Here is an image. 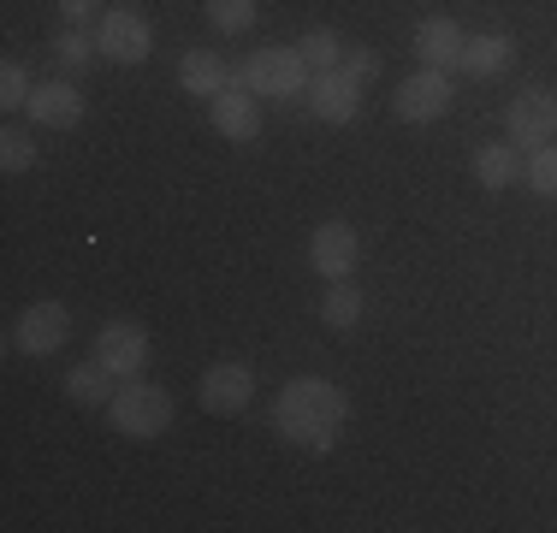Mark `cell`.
I'll return each instance as SVG.
<instances>
[{
    "label": "cell",
    "instance_id": "1",
    "mask_svg": "<svg viewBox=\"0 0 557 533\" xmlns=\"http://www.w3.org/2000/svg\"><path fill=\"white\" fill-rule=\"evenodd\" d=\"M344 421H350V404L333 380H290L273 404V426L302 450H333Z\"/></svg>",
    "mask_w": 557,
    "mask_h": 533
},
{
    "label": "cell",
    "instance_id": "2",
    "mask_svg": "<svg viewBox=\"0 0 557 533\" xmlns=\"http://www.w3.org/2000/svg\"><path fill=\"white\" fill-rule=\"evenodd\" d=\"M108 416H113L119 433H131V438H154V433H166V426H172V416H178V404H172V392H166V385L131 380V385H119V392H113Z\"/></svg>",
    "mask_w": 557,
    "mask_h": 533
},
{
    "label": "cell",
    "instance_id": "3",
    "mask_svg": "<svg viewBox=\"0 0 557 533\" xmlns=\"http://www.w3.org/2000/svg\"><path fill=\"white\" fill-rule=\"evenodd\" d=\"M244 84H249V96H273V101L302 96V84H309V60H302L297 48H256L244 60Z\"/></svg>",
    "mask_w": 557,
    "mask_h": 533
},
{
    "label": "cell",
    "instance_id": "4",
    "mask_svg": "<svg viewBox=\"0 0 557 533\" xmlns=\"http://www.w3.org/2000/svg\"><path fill=\"white\" fill-rule=\"evenodd\" d=\"M445 107H450V72H433V65H421L416 77H404L397 96H392V113L404 119V125H428Z\"/></svg>",
    "mask_w": 557,
    "mask_h": 533
},
{
    "label": "cell",
    "instance_id": "5",
    "mask_svg": "<svg viewBox=\"0 0 557 533\" xmlns=\"http://www.w3.org/2000/svg\"><path fill=\"white\" fill-rule=\"evenodd\" d=\"M101 53L108 60H119V65H143L154 53V30H149V18L143 12H131V7H113L108 18H101Z\"/></svg>",
    "mask_w": 557,
    "mask_h": 533
},
{
    "label": "cell",
    "instance_id": "6",
    "mask_svg": "<svg viewBox=\"0 0 557 533\" xmlns=\"http://www.w3.org/2000/svg\"><path fill=\"white\" fill-rule=\"evenodd\" d=\"M96 362H108L119 380H137L143 362H149V332L137 320H108L96 332Z\"/></svg>",
    "mask_w": 557,
    "mask_h": 533
},
{
    "label": "cell",
    "instance_id": "7",
    "mask_svg": "<svg viewBox=\"0 0 557 533\" xmlns=\"http://www.w3.org/2000/svg\"><path fill=\"white\" fill-rule=\"evenodd\" d=\"M510 142H522V149L557 142V96L552 89H522L510 101Z\"/></svg>",
    "mask_w": 557,
    "mask_h": 533
},
{
    "label": "cell",
    "instance_id": "8",
    "mask_svg": "<svg viewBox=\"0 0 557 533\" xmlns=\"http://www.w3.org/2000/svg\"><path fill=\"white\" fill-rule=\"evenodd\" d=\"M65 332H72V309H65V302H30V309L18 314V326H12V344H18L24 356H48L65 344Z\"/></svg>",
    "mask_w": 557,
    "mask_h": 533
},
{
    "label": "cell",
    "instance_id": "9",
    "mask_svg": "<svg viewBox=\"0 0 557 533\" xmlns=\"http://www.w3.org/2000/svg\"><path fill=\"white\" fill-rule=\"evenodd\" d=\"M309 261H314L321 278H350L356 261H362V237H356V225L326 220L321 232H314V244H309Z\"/></svg>",
    "mask_w": 557,
    "mask_h": 533
},
{
    "label": "cell",
    "instance_id": "10",
    "mask_svg": "<svg viewBox=\"0 0 557 533\" xmlns=\"http://www.w3.org/2000/svg\"><path fill=\"white\" fill-rule=\"evenodd\" d=\"M249 397H256V373L244 362H214L202 373V409L208 416H237Z\"/></svg>",
    "mask_w": 557,
    "mask_h": 533
},
{
    "label": "cell",
    "instance_id": "11",
    "mask_svg": "<svg viewBox=\"0 0 557 533\" xmlns=\"http://www.w3.org/2000/svg\"><path fill=\"white\" fill-rule=\"evenodd\" d=\"M462 42H469V36H462V24L457 18H421L416 24V60L421 65H433V72H457L462 65Z\"/></svg>",
    "mask_w": 557,
    "mask_h": 533
},
{
    "label": "cell",
    "instance_id": "12",
    "mask_svg": "<svg viewBox=\"0 0 557 533\" xmlns=\"http://www.w3.org/2000/svg\"><path fill=\"white\" fill-rule=\"evenodd\" d=\"M208 113H214V131L225 142H256L261 137V107H256V96H244V89H220V96L208 101Z\"/></svg>",
    "mask_w": 557,
    "mask_h": 533
},
{
    "label": "cell",
    "instance_id": "13",
    "mask_svg": "<svg viewBox=\"0 0 557 533\" xmlns=\"http://www.w3.org/2000/svg\"><path fill=\"white\" fill-rule=\"evenodd\" d=\"M30 119H36V125H48V131H72L77 119H84V96H77L65 77H54V84H36Z\"/></svg>",
    "mask_w": 557,
    "mask_h": 533
},
{
    "label": "cell",
    "instance_id": "14",
    "mask_svg": "<svg viewBox=\"0 0 557 533\" xmlns=\"http://www.w3.org/2000/svg\"><path fill=\"white\" fill-rule=\"evenodd\" d=\"M314 113L326 119V125H350L356 119V107H362V84L356 77H344V72H321L314 77Z\"/></svg>",
    "mask_w": 557,
    "mask_h": 533
},
{
    "label": "cell",
    "instance_id": "15",
    "mask_svg": "<svg viewBox=\"0 0 557 533\" xmlns=\"http://www.w3.org/2000/svg\"><path fill=\"white\" fill-rule=\"evenodd\" d=\"M178 84H184V96H208V101H214L220 89L232 84V72H225V60H220V53L196 48V53H184V65H178Z\"/></svg>",
    "mask_w": 557,
    "mask_h": 533
},
{
    "label": "cell",
    "instance_id": "16",
    "mask_svg": "<svg viewBox=\"0 0 557 533\" xmlns=\"http://www.w3.org/2000/svg\"><path fill=\"white\" fill-rule=\"evenodd\" d=\"M510 60H516L510 36H469V42H462V72L469 77H498Z\"/></svg>",
    "mask_w": 557,
    "mask_h": 533
},
{
    "label": "cell",
    "instance_id": "17",
    "mask_svg": "<svg viewBox=\"0 0 557 533\" xmlns=\"http://www.w3.org/2000/svg\"><path fill=\"white\" fill-rule=\"evenodd\" d=\"M474 178H481L486 190H510V184L522 178L516 142H486V149H474Z\"/></svg>",
    "mask_w": 557,
    "mask_h": 533
},
{
    "label": "cell",
    "instance_id": "18",
    "mask_svg": "<svg viewBox=\"0 0 557 533\" xmlns=\"http://www.w3.org/2000/svg\"><path fill=\"white\" fill-rule=\"evenodd\" d=\"M113 380L119 373L108 362H84V368L65 373V397L72 404H113Z\"/></svg>",
    "mask_w": 557,
    "mask_h": 533
},
{
    "label": "cell",
    "instance_id": "19",
    "mask_svg": "<svg viewBox=\"0 0 557 533\" xmlns=\"http://www.w3.org/2000/svg\"><path fill=\"white\" fill-rule=\"evenodd\" d=\"M321 320H326V326H356V320H362V290H356V285H344V278H333V290H326V297H321Z\"/></svg>",
    "mask_w": 557,
    "mask_h": 533
},
{
    "label": "cell",
    "instance_id": "20",
    "mask_svg": "<svg viewBox=\"0 0 557 533\" xmlns=\"http://www.w3.org/2000/svg\"><path fill=\"white\" fill-rule=\"evenodd\" d=\"M297 53L309 60V72H314V77H321V72H338V65H344V48H338V36H333V30H309V36L297 42Z\"/></svg>",
    "mask_w": 557,
    "mask_h": 533
},
{
    "label": "cell",
    "instance_id": "21",
    "mask_svg": "<svg viewBox=\"0 0 557 533\" xmlns=\"http://www.w3.org/2000/svg\"><path fill=\"white\" fill-rule=\"evenodd\" d=\"M96 53H101V42H89L84 30H65L60 42H54V65L72 77V72H89V60H96Z\"/></svg>",
    "mask_w": 557,
    "mask_h": 533
},
{
    "label": "cell",
    "instance_id": "22",
    "mask_svg": "<svg viewBox=\"0 0 557 533\" xmlns=\"http://www.w3.org/2000/svg\"><path fill=\"white\" fill-rule=\"evenodd\" d=\"M208 24L225 36H244L256 24V0H208Z\"/></svg>",
    "mask_w": 557,
    "mask_h": 533
},
{
    "label": "cell",
    "instance_id": "23",
    "mask_svg": "<svg viewBox=\"0 0 557 533\" xmlns=\"http://www.w3.org/2000/svg\"><path fill=\"white\" fill-rule=\"evenodd\" d=\"M0 166H7L12 178L36 166V137H30V131H18V125H12V131H0Z\"/></svg>",
    "mask_w": 557,
    "mask_h": 533
},
{
    "label": "cell",
    "instance_id": "24",
    "mask_svg": "<svg viewBox=\"0 0 557 533\" xmlns=\"http://www.w3.org/2000/svg\"><path fill=\"white\" fill-rule=\"evenodd\" d=\"M522 178L534 184V196H546V202H557V142H546V149H534V160L522 166Z\"/></svg>",
    "mask_w": 557,
    "mask_h": 533
},
{
    "label": "cell",
    "instance_id": "25",
    "mask_svg": "<svg viewBox=\"0 0 557 533\" xmlns=\"http://www.w3.org/2000/svg\"><path fill=\"white\" fill-rule=\"evenodd\" d=\"M30 96H36L30 72H24L18 60H7V65H0V107H7V113H12V107H30Z\"/></svg>",
    "mask_w": 557,
    "mask_h": 533
},
{
    "label": "cell",
    "instance_id": "26",
    "mask_svg": "<svg viewBox=\"0 0 557 533\" xmlns=\"http://www.w3.org/2000/svg\"><path fill=\"white\" fill-rule=\"evenodd\" d=\"M344 77H356V84H374L380 77V53H368V48H350L344 53V65H338Z\"/></svg>",
    "mask_w": 557,
    "mask_h": 533
},
{
    "label": "cell",
    "instance_id": "27",
    "mask_svg": "<svg viewBox=\"0 0 557 533\" xmlns=\"http://www.w3.org/2000/svg\"><path fill=\"white\" fill-rule=\"evenodd\" d=\"M60 12H65L72 24H84L89 12H101V0H60Z\"/></svg>",
    "mask_w": 557,
    "mask_h": 533
}]
</instances>
